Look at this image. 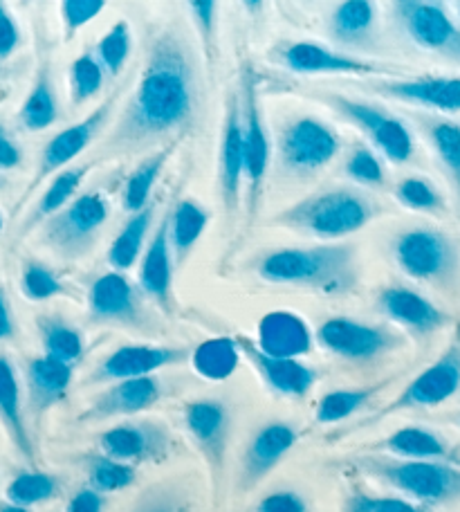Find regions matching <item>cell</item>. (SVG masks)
<instances>
[{
	"instance_id": "6da1fadb",
	"label": "cell",
	"mask_w": 460,
	"mask_h": 512,
	"mask_svg": "<svg viewBox=\"0 0 460 512\" xmlns=\"http://www.w3.org/2000/svg\"><path fill=\"white\" fill-rule=\"evenodd\" d=\"M202 106V77L191 41L176 25L162 27L146 50L142 77L106 137V153H142L176 142Z\"/></svg>"
},
{
	"instance_id": "7a4b0ae2",
	"label": "cell",
	"mask_w": 460,
	"mask_h": 512,
	"mask_svg": "<svg viewBox=\"0 0 460 512\" xmlns=\"http://www.w3.org/2000/svg\"><path fill=\"white\" fill-rule=\"evenodd\" d=\"M357 252L353 245L276 250L259 261V277L315 290L344 292L355 283Z\"/></svg>"
},
{
	"instance_id": "3957f363",
	"label": "cell",
	"mask_w": 460,
	"mask_h": 512,
	"mask_svg": "<svg viewBox=\"0 0 460 512\" xmlns=\"http://www.w3.org/2000/svg\"><path fill=\"white\" fill-rule=\"evenodd\" d=\"M377 216V205L357 189L337 187L312 194L272 218L274 225L288 227L317 239H344Z\"/></svg>"
},
{
	"instance_id": "277c9868",
	"label": "cell",
	"mask_w": 460,
	"mask_h": 512,
	"mask_svg": "<svg viewBox=\"0 0 460 512\" xmlns=\"http://www.w3.org/2000/svg\"><path fill=\"white\" fill-rule=\"evenodd\" d=\"M357 465L393 490L422 504L460 501V470L447 461H411L395 456H360Z\"/></svg>"
},
{
	"instance_id": "5b68a950",
	"label": "cell",
	"mask_w": 460,
	"mask_h": 512,
	"mask_svg": "<svg viewBox=\"0 0 460 512\" xmlns=\"http://www.w3.org/2000/svg\"><path fill=\"white\" fill-rule=\"evenodd\" d=\"M393 256L400 270L418 281H447L458 270V248L434 227L402 232L393 243Z\"/></svg>"
},
{
	"instance_id": "8992f818",
	"label": "cell",
	"mask_w": 460,
	"mask_h": 512,
	"mask_svg": "<svg viewBox=\"0 0 460 512\" xmlns=\"http://www.w3.org/2000/svg\"><path fill=\"white\" fill-rule=\"evenodd\" d=\"M108 216L110 205L104 196L97 191L84 194L48 218L43 225V241L61 256H79L90 250Z\"/></svg>"
},
{
	"instance_id": "52a82bcc",
	"label": "cell",
	"mask_w": 460,
	"mask_h": 512,
	"mask_svg": "<svg viewBox=\"0 0 460 512\" xmlns=\"http://www.w3.org/2000/svg\"><path fill=\"white\" fill-rule=\"evenodd\" d=\"M393 16L413 45L460 66V25L452 21L443 5L400 0L393 5Z\"/></svg>"
},
{
	"instance_id": "ba28073f",
	"label": "cell",
	"mask_w": 460,
	"mask_h": 512,
	"mask_svg": "<svg viewBox=\"0 0 460 512\" xmlns=\"http://www.w3.org/2000/svg\"><path fill=\"white\" fill-rule=\"evenodd\" d=\"M339 151L335 128L317 117H297L281 128L279 160L281 167L297 176H308L328 167Z\"/></svg>"
},
{
	"instance_id": "9c48e42d",
	"label": "cell",
	"mask_w": 460,
	"mask_h": 512,
	"mask_svg": "<svg viewBox=\"0 0 460 512\" xmlns=\"http://www.w3.org/2000/svg\"><path fill=\"white\" fill-rule=\"evenodd\" d=\"M324 102L333 106L348 122L360 126L377 144V149L386 155V160H391L393 164H404L413 155L411 131L402 120L386 113L384 108L335 93L324 95Z\"/></svg>"
},
{
	"instance_id": "30bf717a",
	"label": "cell",
	"mask_w": 460,
	"mask_h": 512,
	"mask_svg": "<svg viewBox=\"0 0 460 512\" xmlns=\"http://www.w3.org/2000/svg\"><path fill=\"white\" fill-rule=\"evenodd\" d=\"M319 344L328 353L351 362H366L380 358L395 344L393 335L382 326L357 322L351 317H333L321 324L317 333Z\"/></svg>"
},
{
	"instance_id": "8fae6325",
	"label": "cell",
	"mask_w": 460,
	"mask_h": 512,
	"mask_svg": "<svg viewBox=\"0 0 460 512\" xmlns=\"http://www.w3.org/2000/svg\"><path fill=\"white\" fill-rule=\"evenodd\" d=\"M115 104H117V93L110 95L106 104L95 108L86 120L63 128L59 135H54L41 151V160H39V167H36V178L32 180V187H36L39 182L52 176V173L68 167L77 155L84 153L92 144V140L99 135L101 128H104L106 122L110 120V115L115 111Z\"/></svg>"
},
{
	"instance_id": "7c38bea8",
	"label": "cell",
	"mask_w": 460,
	"mask_h": 512,
	"mask_svg": "<svg viewBox=\"0 0 460 512\" xmlns=\"http://www.w3.org/2000/svg\"><path fill=\"white\" fill-rule=\"evenodd\" d=\"M184 425L205 456L211 477L218 481L225 470L229 429H232L227 407L218 400H193L184 407Z\"/></svg>"
},
{
	"instance_id": "4fadbf2b",
	"label": "cell",
	"mask_w": 460,
	"mask_h": 512,
	"mask_svg": "<svg viewBox=\"0 0 460 512\" xmlns=\"http://www.w3.org/2000/svg\"><path fill=\"white\" fill-rule=\"evenodd\" d=\"M297 429L288 423H268L252 436L241 456L238 490L250 492L268 477L290 450L297 445Z\"/></svg>"
},
{
	"instance_id": "5bb4252c",
	"label": "cell",
	"mask_w": 460,
	"mask_h": 512,
	"mask_svg": "<svg viewBox=\"0 0 460 512\" xmlns=\"http://www.w3.org/2000/svg\"><path fill=\"white\" fill-rule=\"evenodd\" d=\"M460 389V349H449L443 358L413 378L404 391L395 398L384 414L400 409H420L443 405Z\"/></svg>"
},
{
	"instance_id": "9a60e30c",
	"label": "cell",
	"mask_w": 460,
	"mask_h": 512,
	"mask_svg": "<svg viewBox=\"0 0 460 512\" xmlns=\"http://www.w3.org/2000/svg\"><path fill=\"white\" fill-rule=\"evenodd\" d=\"M243 137H245V180L250 182V209L256 212L261 198V187L270 162V142L265 133L263 113L256 95V81L250 68L243 77Z\"/></svg>"
},
{
	"instance_id": "2e32d148",
	"label": "cell",
	"mask_w": 460,
	"mask_h": 512,
	"mask_svg": "<svg viewBox=\"0 0 460 512\" xmlns=\"http://www.w3.org/2000/svg\"><path fill=\"white\" fill-rule=\"evenodd\" d=\"M101 454L122 463H144L160 459L169 447V432L164 425L142 420V423H119L99 436Z\"/></svg>"
},
{
	"instance_id": "e0dca14e",
	"label": "cell",
	"mask_w": 460,
	"mask_h": 512,
	"mask_svg": "<svg viewBox=\"0 0 460 512\" xmlns=\"http://www.w3.org/2000/svg\"><path fill=\"white\" fill-rule=\"evenodd\" d=\"M281 59L288 70L299 75H395L393 68H384L380 63H371L357 57H348L342 52H333L319 43L301 41L292 43L281 52Z\"/></svg>"
},
{
	"instance_id": "ac0fdd59",
	"label": "cell",
	"mask_w": 460,
	"mask_h": 512,
	"mask_svg": "<svg viewBox=\"0 0 460 512\" xmlns=\"http://www.w3.org/2000/svg\"><path fill=\"white\" fill-rule=\"evenodd\" d=\"M187 358L184 349L173 346H149V344H128L119 346L108 358L99 364L92 380L97 382H119L153 376L155 371L171 364H178Z\"/></svg>"
},
{
	"instance_id": "d6986e66",
	"label": "cell",
	"mask_w": 460,
	"mask_h": 512,
	"mask_svg": "<svg viewBox=\"0 0 460 512\" xmlns=\"http://www.w3.org/2000/svg\"><path fill=\"white\" fill-rule=\"evenodd\" d=\"M245 178V137H243V108L238 95H229L223 144H220V187H223L225 209L236 212L241 198V182Z\"/></svg>"
},
{
	"instance_id": "ffe728a7",
	"label": "cell",
	"mask_w": 460,
	"mask_h": 512,
	"mask_svg": "<svg viewBox=\"0 0 460 512\" xmlns=\"http://www.w3.org/2000/svg\"><path fill=\"white\" fill-rule=\"evenodd\" d=\"M90 317L101 324H140V301L124 274L108 272L92 283L88 295Z\"/></svg>"
},
{
	"instance_id": "44dd1931",
	"label": "cell",
	"mask_w": 460,
	"mask_h": 512,
	"mask_svg": "<svg viewBox=\"0 0 460 512\" xmlns=\"http://www.w3.org/2000/svg\"><path fill=\"white\" fill-rule=\"evenodd\" d=\"M162 398V384L153 376L119 380L92 400L86 418L106 420L119 416H135L151 409Z\"/></svg>"
},
{
	"instance_id": "7402d4cb",
	"label": "cell",
	"mask_w": 460,
	"mask_h": 512,
	"mask_svg": "<svg viewBox=\"0 0 460 512\" xmlns=\"http://www.w3.org/2000/svg\"><path fill=\"white\" fill-rule=\"evenodd\" d=\"M256 346L272 358L299 360L301 355L312 351V333L303 317L288 313V310H274L263 315L259 322V340Z\"/></svg>"
},
{
	"instance_id": "603a6c76",
	"label": "cell",
	"mask_w": 460,
	"mask_h": 512,
	"mask_svg": "<svg viewBox=\"0 0 460 512\" xmlns=\"http://www.w3.org/2000/svg\"><path fill=\"white\" fill-rule=\"evenodd\" d=\"M236 342L241 346V353H245L254 364V369L261 373L265 384L276 393H281V396L303 398L312 389V384H315L317 373L301 360L272 358V355L263 353L256 344L247 342L245 337H238Z\"/></svg>"
},
{
	"instance_id": "cb8c5ba5",
	"label": "cell",
	"mask_w": 460,
	"mask_h": 512,
	"mask_svg": "<svg viewBox=\"0 0 460 512\" xmlns=\"http://www.w3.org/2000/svg\"><path fill=\"white\" fill-rule=\"evenodd\" d=\"M373 93L402 99V102L409 104H420L443 113L460 111V77H418L407 81H389V84H375Z\"/></svg>"
},
{
	"instance_id": "d4e9b609",
	"label": "cell",
	"mask_w": 460,
	"mask_h": 512,
	"mask_svg": "<svg viewBox=\"0 0 460 512\" xmlns=\"http://www.w3.org/2000/svg\"><path fill=\"white\" fill-rule=\"evenodd\" d=\"M380 308L395 324L416 333H431L447 322L443 310L409 288H386L380 295Z\"/></svg>"
},
{
	"instance_id": "484cf974",
	"label": "cell",
	"mask_w": 460,
	"mask_h": 512,
	"mask_svg": "<svg viewBox=\"0 0 460 512\" xmlns=\"http://www.w3.org/2000/svg\"><path fill=\"white\" fill-rule=\"evenodd\" d=\"M72 382V367L66 362L52 360L48 355L36 358L27 367V391H30V407L36 414H43L66 396Z\"/></svg>"
},
{
	"instance_id": "4316f807",
	"label": "cell",
	"mask_w": 460,
	"mask_h": 512,
	"mask_svg": "<svg viewBox=\"0 0 460 512\" xmlns=\"http://www.w3.org/2000/svg\"><path fill=\"white\" fill-rule=\"evenodd\" d=\"M171 239H169V216L160 223L158 232H155L153 241L146 248L142 270H140V283L146 295L153 297L158 304L169 306L171 299Z\"/></svg>"
},
{
	"instance_id": "83f0119b",
	"label": "cell",
	"mask_w": 460,
	"mask_h": 512,
	"mask_svg": "<svg viewBox=\"0 0 460 512\" xmlns=\"http://www.w3.org/2000/svg\"><path fill=\"white\" fill-rule=\"evenodd\" d=\"M328 27L335 41L351 48H368L377 32V7L368 0H346L333 9Z\"/></svg>"
},
{
	"instance_id": "f1b7e54d",
	"label": "cell",
	"mask_w": 460,
	"mask_h": 512,
	"mask_svg": "<svg viewBox=\"0 0 460 512\" xmlns=\"http://www.w3.org/2000/svg\"><path fill=\"white\" fill-rule=\"evenodd\" d=\"M0 423L5 425L9 438H12L18 452L32 459V441L27 434L23 407H21V387H18L14 364L5 355H0Z\"/></svg>"
},
{
	"instance_id": "f546056e",
	"label": "cell",
	"mask_w": 460,
	"mask_h": 512,
	"mask_svg": "<svg viewBox=\"0 0 460 512\" xmlns=\"http://www.w3.org/2000/svg\"><path fill=\"white\" fill-rule=\"evenodd\" d=\"M384 450L395 459H411V461H447L452 459L449 445L438 434L425 427H402L391 436H386L380 443Z\"/></svg>"
},
{
	"instance_id": "4dcf8cb0",
	"label": "cell",
	"mask_w": 460,
	"mask_h": 512,
	"mask_svg": "<svg viewBox=\"0 0 460 512\" xmlns=\"http://www.w3.org/2000/svg\"><path fill=\"white\" fill-rule=\"evenodd\" d=\"M241 360V346L234 337H214L202 342L191 355L193 371L209 382H223L234 376Z\"/></svg>"
},
{
	"instance_id": "1f68e13d",
	"label": "cell",
	"mask_w": 460,
	"mask_h": 512,
	"mask_svg": "<svg viewBox=\"0 0 460 512\" xmlns=\"http://www.w3.org/2000/svg\"><path fill=\"white\" fill-rule=\"evenodd\" d=\"M59 117V106H57V95H54V84L50 77V66L48 61L41 63L39 75L34 79V86L27 95L25 104L18 113V120L27 128V131H45L50 128Z\"/></svg>"
},
{
	"instance_id": "d6a6232c",
	"label": "cell",
	"mask_w": 460,
	"mask_h": 512,
	"mask_svg": "<svg viewBox=\"0 0 460 512\" xmlns=\"http://www.w3.org/2000/svg\"><path fill=\"white\" fill-rule=\"evenodd\" d=\"M209 223V216L205 209L193 203V200H182L176 205L171 216H169V239H171V250L176 252L178 263L191 252L193 245L205 232Z\"/></svg>"
},
{
	"instance_id": "836d02e7",
	"label": "cell",
	"mask_w": 460,
	"mask_h": 512,
	"mask_svg": "<svg viewBox=\"0 0 460 512\" xmlns=\"http://www.w3.org/2000/svg\"><path fill=\"white\" fill-rule=\"evenodd\" d=\"M153 221V207H146L142 212L133 214L124 225V230L117 234V239L110 245L108 261L115 270H128L133 268L135 261L140 259L142 245L146 239V232H149Z\"/></svg>"
},
{
	"instance_id": "e575fe53",
	"label": "cell",
	"mask_w": 460,
	"mask_h": 512,
	"mask_svg": "<svg viewBox=\"0 0 460 512\" xmlns=\"http://www.w3.org/2000/svg\"><path fill=\"white\" fill-rule=\"evenodd\" d=\"M88 171H90V164L88 167H75V169L61 171L59 176L52 180V185L45 189V194L41 196L39 203H36L32 216L27 218V223L23 225V230L27 232L32 225L41 223L43 218H52L54 214H59L63 207H68L70 198L77 194L81 180H84Z\"/></svg>"
},
{
	"instance_id": "d590c367",
	"label": "cell",
	"mask_w": 460,
	"mask_h": 512,
	"mask_svg": "<svg viewBox=\"0 0 460 512\" xmlns=\"http://www.w3.org/2000/svg\"><path fill=\"white\" fill-rule=\"evenodd\" d=\"M173 146L176 144H169L164 146L162 151H158L155 155H151L149 160H144L140 167H137L131 178L126 180V187H124V207L128 212H142V209L149 207V198H151V191L155 187V182H158L160 173L164 169V164H167L169 155L173 153Z\"/></svg>"
},
{
	"instance_id": "8d00e7d4",
	"label": "cell",
	"mask_w": 460,
	"mask_h": 512,
	"mask_svg": "<svg viewBox=\"0 0 460 512\" xmlns=\"http://www.w3.org/2000/svg\"><path fill=\"white\" fill-rule=\"evenodd\" d=\"M440 164L452 178L460 203V124L449 120H422Z\"/></svg>"
},
{
	"instance_id": "74e56055",
	"label": "cell",
	"mask_w": 460,
	"mask_h": 512,
	"mask_svg": "<svg viewBox=\"0 0 460 512\" xmlns=\"http://www.w3.org/2000/svg\"><path fill=\"white\" fill-rule=\"evenodd\" d=\"M380 389H382V384H377V387L330 391L319 400L317 411H315V420L321 425L342 423V420L351 418L353 414H357V411L364 409Z\"/></svg>"
},
{
	"instance_id": "f35d334b",
	"label": "cell",
	"mask_w": 460,
	"mask_h": 512,
	"mask_svg": "<svg viewBox=\"0 0 460 512\" xmlns=\"http://www.w3.org/2000/svg\"><path fill=\"white\" fill-rule=\"evenodd\" d=\"M41 340L45 355L52 360L75 364L84 355V340L77 328L61 322L57 317H45L41 322Z\"/></svg>"
},
{
	"instance_id": "ab89813d",
	"label": "cell",
	"mask_w": 460,
	"mask_h": 512,
	"mask_svg": "<svg viewBox=\"0 0 460 512\" xmlns=\"http://www.w3.org/2000/svg\"><path fill=\"white\" fill-rule=\"evenodd\" d=\"M59 495V481L57 477L45 472H21L14 481L7 486V499L9 504L30 508L43 501H50Z\"/></svg>"
},
{
	"instance_id": "60d3db41",
	"label": "cell",
	"mask_w": 460,
	"mask_h": 512,
	"mask_svg": "<svg viewBox=\"0 0 460 512\" xmlns=\"http://www.w3.org/2000/svg\"><path fill=\"white\" fill-rule=\"evenodd\" d=\"M88 477L90 488L97 492H117L124 490L135 483V465H128L122 461L110 459L106 454L92 456L88 461Z\"/></svg>"
},
{
	"instance_id": "b9f144b4",
	"label": "cell",
	"mask_w": 460,
	"mask_h": 512,
	"mask_svg": "<svg viewBox=\"0 0 460 512\" xmlns=\"http://www.w3.org/2000/svg\"><path fill=\"white\" fill-rule=\"evenodd\" d=\"M131 48V27H128L126 21L115 23L97 45V59L101 63V68H104L110 77H117L126 66Z\"/></svg>"
},
{
	"instance_id": "7bdbcfd3",
	"label": "cell",
	"mask_w": 460,
	"mask_h": 512,
	"mask_svg": "<svg viewBox=\"0 0 460 512\" xmlns=\"http://www.w3.org/2000/svg\"><path fill=\"white\" fill-rule=\"evenodd\" d=\"M104 68H101L99 59L92 54H81L75 59L70 68V86H72V102L75 106L88 102L95 97L101 86H104Z\"/></svg>"
},
{
	"instance_id": "ee69618b",
	"label": "cell",
	"mask_w": 460,
	"mask_h": 512,
	"mask_svg": "<svg viewBox=\"0 0 460 512\" xmlns=\"http://www.w3.org/2000/svg\"><path fill=\"white\" fill-rule=\"evenodd\" d=\"M395 198H398L404 207L416 209V212H438V209H443V196H440L438 189L425 178H404L402 182H398V187H395Z\"/></svg>"
},
{
	"instance_id": "f6af8a7d",
	"label": "cell",
	"mask_w": 460,
	"mask_h": 512,
	"mask_svg": "<svg viewBox=\"0 0 460 512\" xmlns=\"http://www.w3.org/2000/svg\"><path fill=\"white\" fill-rule=\"evenodd\" d=\"M346 173L355 182L366 187H380L384 182V169L377 155L366 146H355L353 153L346 160Z\"/></svg>"
},
{
	"instance_id": "bcb514c9",
	"label": "cell",
	"mask_w": 460,
	"mask_h": 512,
	"mask_svg": "<svg viewBox=\"0 0 460 512\" xmlns=\"http://www.w3.org/2000/svg\"><path fill=\"white\" fill-rule=\"evenodd\" d=\"M21 288L25 292V297H30L34 301H45L59 295L61 283L54 277V272L43 268L41 263H27L23 270Z\"/></svg>"
},
{
	"instance_id": "7dc6e473",
	"label": "cell",
	"mask_w": 460,
	"mask_h": 512,
	"mask_svg": "<svg viewBox=\"0 0 460 512\" xmlns=\"http://www.w3.org/2000/svg\"><path fill=\"white\" fill-rule=\"evenodd\" d=\"M104 0H66L61 5V18H63V32H66V41H70L81 27L104 12Z\"/></svg>"
},
{
	"instance_id": "c3c4849f",
	"label": "cell",
	"mask_w": 460,
	"mask_h": 512,
	"mask_svg": "<svg viewBox=\"0 0 460 512\" xmlns=\"http://www.w3.org/2000/svg\"><path fill=\"white\" fill-rule=\"evenodd\" d=\"M344 512H422L407 499L395 497H371V495H353L346 501Z\"/></svg>"
},
{
	"instance_id": "681fc988",
	"label": "cell",
	"mask_w": 460,
	"mask_h": 512,
	"mask_svg": "<svg viewBox=\"0 0 460 512\" xmlns=\"http://www.w3.org/2000/svg\"><path fill=\"white\" fill-rule=\"evenodd\" d=\"M191 16L196 21V27L200 32L202 45H205V52L211 57V52L216 50V9L218 5L214 0H193L189 3Z\"/></svg>"
},
{
	"instance_id": "f907efd6",
	"label": "cell",
	"mask_w": 460,
	"mask_h": 512,
	"mask_svg": "<svg viewBox=\"0 0 460 512\" xmlns=\"http://www.w3.org/2000/svg\"><path fill=\"white\" fill-rule=\"evenodd\" d=\"M256 512H310L308 504L303 501L297 492L279 490L272 495L263 497L256 506Z\"/></svg>"
},
{
	"instance_id": "816d5d0a",
	"label": "cell",
	"mask_w": 460,
	"mask_h": 512,
	"mask_svg": "<svg viewBox=\"0 0 460 512\" xmlns=\"http://www.w3.org/2000/svg\"><path fill=\"white\" fill-rule=\"evenodd\" d=\"M18 43H21V32H18L14 16L9 14V9L3 3H0V61L12 57Z\"/></svg>"
},
{
	"instance_id": "f5cc1de1",
	"label": "cell",
	"mask_w": 460,
	"mask_h": 512,
	"mask_svg": "<svg viewBox=\"0 0 460 512\" xmlns=\"http://www.w3.org/2000/svg\"><path fill=\"white\" fill-rule=\"evenodd\" d=\"M66 512H104V495L95 488H81L68 501Z\"/></svg>"
},
{
	"instance_id": "db71d44e",
	"label": "cell",
	"mask_w": 460,
	"mask_h": 512,
	"mask_svg": "<svg viewBox=\"0 0 460 512\" xmlns=\"http://www.w3.org/2000/svg\"><path fill=\"white\" fill-rule=\"evenodd\" d=\"M23 162V153L3 126H0V171L16 169Z\"/></svg>"
},
{
	"instance_id": "11a10c76",
	"label": "cell",
	"mask_w": 460,
	"mask_h": 512,
	"mask_svg": "<svg viewBox=\"0 0 460 512\" xmlns=\"http://www.w3.org/2000/svg\"><path fill=\"white\" fill-rule=\"evenodd\" d=\"M135 512H184V510L171 497H151L146 499Z\"/></svg>"
},
{
	"instance_id": "9f6ffc18",
	"label": "cell",
	"mask_w": 460,
	"mask_h": 512,
	"mask_svg": "<svg viewBox=\"0 0 460 512\" xmlns=\"http://www.w3.org/2000/svg\"><path fill=\"white\" fill-rule=\"evenodd\" d=\"M14 333V324H12V315H9V306L0 292V340H5Z\"/></svg>"
},
{
	"instance_id": "6f0895ef",
	"label": "cell",
	"mask_w": 460,
	"mask_h": 512,
	"mask_svg": "<svg viewBox=\"0 0 460 512\" xmlns=\"http://www.w3.org/2000/svg\"><path fill=\"white\" fill-rule=\"evenodd\" d=\"M0 512H30V508H23V506H16V504H5V506H0Z\"/></svg>"
},
{
	"instance_id": "680465c9",
	"label": "cell",
	"mask_w": 460,
	"mask_h": 512,
	"mask_svg": "<svg viewBox=\"0 0 460 512\" xmlns=\"http://www.w3.org/2000/svg\"><path fill=\"white\" fill-rule=\"evenodd\" d=\"M0 232H3V216H0Z\"/></svg>"
},
{
	"instance_id": "91938a15",
	"label": "cell",
	"mask_w": 460,
	"mask_h": 512,
	"mask_svg": "<svg viewBox=\"0 0 460 512\" xmlns=\"http://www.w3.org/2000/svg\"><path fill=\"white\" fill-rule=\"evenodd\" d=\"M456 7H458V16H460V3H458V5H456Z\"/></svg>"
}]
</instances>
